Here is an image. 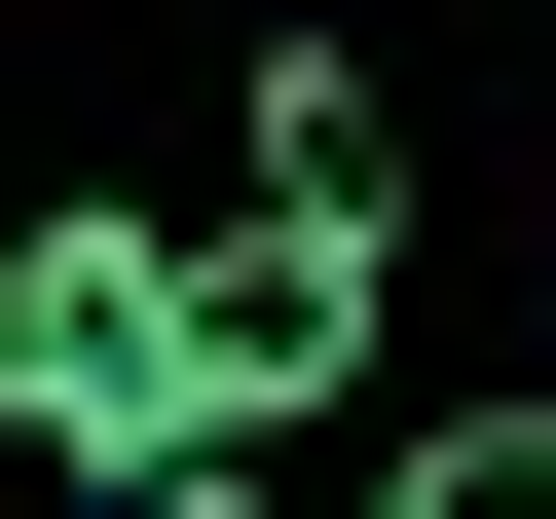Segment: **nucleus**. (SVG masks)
Wrapping results in <instances>:
<instances>
[{
	"label": "nucleus",
	"instance_id": "39448f33",
	"mask_svg": "<svg viewBox=\"0 0 556 519\" xmlns=\"http://www.w3.org/2000/svg\"><path fill=\"white\" fill-rule=\"evenodd\" d=\"M75 519H260V445H149V482H75Z\"/></svg>",
	"mask_w": 556,
	"mask_h": 519
},
{
	"label": "nucleus",
	"instance_id": "f03ea898",
	"mask_svg": "<svg viewBox=\"0 0 556 519\" xmlns=\"http://www.w3.org/2000/svg\"><path fill=\"white\" fill-rule=\"evenodd\" d=\"M371 371V260H298V223H260V260H186V445H298Z\"/></svg>",
	"mask_w": 556,
	"mask_h": 519
},
{
	"label": "nucleus",
	"instance_id": "20e7f679",
	"mask_svg": "<svg viewBox=\"0 0 556 519\" xmlns=\"http://www.w3.org/2000/svg\"><path fill=\"white\" fill-rule=\"evenodd\" d=\"M371 519H556V408H408V482Z\"/></svg>",
	"mask_w": 556,
	"mask_h": 519
},
{
	"label": "nucleus",
	"instance_id": "7ed1b4c3",
	"mask_svg": "<svg viewBox=\"0 0 556 519\" xmlns=\"http://www.w3.org/2000/svg\"><path fill=\"white\" fill-rule=\"evenodd\" d=\"M260 223H298V260H371V223H408V149H371V75H334V38L260 75Z\"/></svg>",
	"mask_w": 556,
	"mask_h": 519
},
{
	"label": "nucleus",
	"instance_id": "f257e3e1",
	"mask_svg": "<svg viewBox=\"0 0 556 519\" xmlns=\"http://www.w3.org/2000/svg\"><path fill=\"white\" fill-rule=\"evenodd\" d=\"M0 445L38 482H149L186 445V260L149 223H0Z\"/></svg>",
	"mask_w": 556,
	"mask_h": 519
}]
</instances>
